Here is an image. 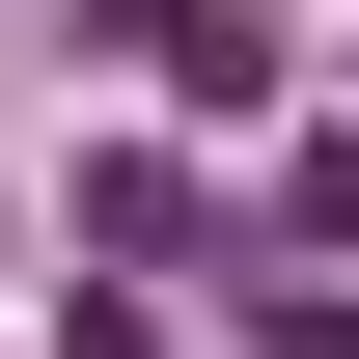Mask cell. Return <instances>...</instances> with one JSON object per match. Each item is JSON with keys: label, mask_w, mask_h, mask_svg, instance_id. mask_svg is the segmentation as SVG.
Here are the masks:
<instances>
[{"label": "cell", "mask_w": 359, "mask_h": 359, "mask_svg": "<svg viewBox=\"0 0 359 359\" xmlns=\"http://www.w3.org/2000/svg\"><path fill=\"white\" fill-rule=\"evenodd\" d=\"M111 55L166 111H276V28H249V0H111Z\"/></svg>", "instance_id": "obj_1"}]
</instances>
